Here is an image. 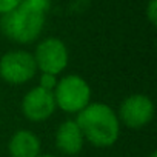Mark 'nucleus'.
Segmentation results:
<instances>
[{
  "instance_id": "f257e3e1",
  "label": "nucleus",
  "mask_w": 157,
  "mask_h": 157,
  "mask_svg": "<svg viewBox=\"0 0 157 157\" xmlns=\"http://www.w3.org/2000/svg\"><path fill=\"white\" fill-rule=\"evenodd\" d=\"M85 142L96 148H109L120 137V122L117 113L103 102L85 106L75 119Z\"/></svg>"
},
{
  "instance_id": "f03ea898",
  "label": "nucleus",
  "mask_w": 157,
  "mask_h": 157,
  "mask_svg": "<svg viewBox=\"0 0 157 157\" xmlns=\"http://www.w3.org/2000/svg\"><path fill=\"white\" fill-rule=\"evenodd\" d=\"M45 26V14L19 5L0 17V31L14 43L29 45L36 42Z\"/></svg>"
},
{
  "instance_id": "7ed1b4c3",
  "label": "nucleus",
  "mask_w": 157,
  "mask_h": 157,
  "mask_svg": "<svg viewBox=\"0 0 157 157\" xmlns=\"http://www.w3.org/2000/svg\"><path fill=\"white\" fill-rule=\"evenodd\" d=\"M52 94L56 106L66 114H78L91 103V86L78 74L60 77Z\"/></svg>"
},
{
  "instance_id": "20e7f679",
  "label": "nucleus",
  "mask_w": 157,
  "mask_h": 157,
  "mask_svg": "<svg viewBox=\"0 0 157 157\" xmlns=\"http://www.w3.org/2000/svg\"><path fill=\"white\" fill-rule=\"evenodd\" d=\"M37 74V65L33 52L13 49L0 57V77L10 85H23L31 82Z\"/></svg>"
},
{
  "instance_id": "39448f33",
  "label": "nucleus",
  "mask_w": 157,
  "mask_h": 157,
  "mask_svg": "<svg viewBox=\"0 0 157 157\" xmlns=\"http://www.w3.org/2000/svg\"><path fill=\"white\" fill-rule=\"evenodd\" d=\"M33 56L37 65V71L54 75L63 72L69 62L68 48L57 37H46L39 42Z\"/></svg>"
},
{
  "instance_id": "423d86ee",
  "label": "nucleus",
  "mask_w": 157,
  "mask_h": 157,
  "mask_svg": "<svg viewBox=\"0 0 157 157\" xmlns=\"http://www.w3.org/2000/svg\"><path fill=\"white\" fill-rule=\"evenodd\" d=\"M120 125L132 129H140L149 125L154 119V102L146 94H131L125 97L116 111Z\"/></svg>"
},
{
  "instance_id": "0eeeda50",
  "label": "nucleus",
  "mask_w": 157,
  "mask_h": 157,
  "mask_svg": "<svg viewBox=\"0 0 157 157\" xmlns=\"http://www.w3.org/2000/svg\"><path fill=\"white\" fill-rule=\"evenodd\" d=\"M20 108L23 116L28 120L40 123L49 119L54 114L57 106H56L52 91L43 90L40 86H34L23 96Z\"/></svg>"
},
{
  "instance_id": "6e6552de",
  "label": "nucleus",
  "mask_w": 157,
  "mask_h": 157,
  "mask_svg": "<svg viewBox=\"0 0 157 157\" xmlns=\"http://www.w3.org/2000/svg\"><path fill=\"white\" fill-rule=\"evenodd\" d=\"M54 142H56V148L65 154V155H77L83 149L85 145V137L78 128L75 120H65L62 122L57 129H56V136H54Z\"/></svg>"
},
{
  "instance_id": "1a4fd4ad",
  "label": "nucleus",
  "mask_w": 157,
  "mask_h": 157,
  "mask_svg": "<svg viewBox=\"0 0 157 157\" xmlns=\"http://www.w3.org/2000/svg\"><path fill=\"white\" fill-rule=\"evenodd\" d=\"M8 152L11 157H39L40 140L31 129H19L8 142Z\"/></svg>"
},
{
  "instance_id": "9d476101",
  "label": "nucleus",
  "mask_w": 157,
  "mask_h": 157,
  "mask_svg": "<svg viewBox=\"0 0 157 157\" xmlns=\"http://www.w3.org/2000/svg\"><path fill=\"white\" fill-rule=\"evenodd\" d=\"M20 5L26 6L29 10H34V11L46 14V11L51 6V0H20Z\"/></svg>"
},
{
  "instance_id": "9b49d317",
  "label": "nucleus",
  "mask_w": 157,
  "mask_h": 157,
  "mask_svg": "<svg viewBox=\"0 0 157 157\" xmlns=\"http://www.w3.org/2000/svg\"><path fill=\"white\" fill-rule=\"evenodd\" d=\"M57 75L54 74H48V72H40V77H39V85L40 88L43 90H48V91H54L56 85H57Z\"/></svg>"
},
{
  "instance_id": "f8f14e48",
  "label": "nucleus",
  "mask_w": 157,
  "mask_h": 157,
  "mask_svg": "<svg viewBox=\"0 0 157 157\" xmlns=\"http://www.w3.org/2000/svg\"><path fill=\"white\" fill-rule=\"evenodd\" d=\"M20 5V0H0V16L8 14Z\"/></svg>"
},
{
  "instance_id": "ddd939ff",
  "label": "nucleus",
  "mask_w": 157,
  "mask_h": 157,
  "mask_svg": "<svg viewBox=\"0 0 157 157\" xmlns=\"http://www.w3.org/2000/svg\"><path fill=\"white\" fill-rule=\"evenodd\" d=\"M146 17L151 25L157 23V0H149V3L146 6Z\"/></svg>"
},
{
  "instance_id": "4468645a",
  "label": "nucleus",
  "mask_w": 157,
  "mask_h": 157,
  "mask_svg": "<svg viewBox=\"0 0 157 157\" xmlns=\"http://www.w3.org/2000/svg\"><path fill=\"white\" fill-rule=\"evenodd\" d=\"M39 157H57V155H52V154H40Z\"/></svg>"
},
{
  "instance_id": "2eb2a0df",
  "label": "nucleus",
  "mask_w": 157,
  "mask_h": 157,
  "mask_svg": "<svg viewBox=\"0 0 157 157\" xmlns=\"http://www.w3.org/2000/svg\"><path fill=\"white\" fill-rule=\"evenodd\" d=\"M149 157H157V152H155V151H152V152L149 154Z\"/></svg>"
}]
</instances>
